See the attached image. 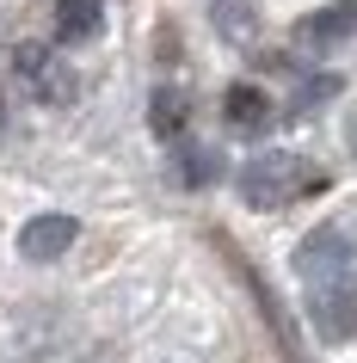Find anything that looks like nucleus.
I'll return each instance as SVG.
<instances>
[{"label": "nucleus", "mask_w": 357, "mask_h": 363, "mask_svg": "<svg viewBox=\"0 0 357 363\" xmlns=\"http://www.w3.org/2000/svg\"><path fill=\"white\" fill-rule=\"evenodd\" d=\"M209 19H216V31H222L228 43H241V50L259 38V13H253V0H216Z\"/></svg>", "instance_id": "nucleus-8"}, {"label": "nucleus", "mask_w": 357, "mask_h": 363, "mask_svg": "<svg viewBox=\"0 0 357 363\" xmlns=\"http://www.w3.org/2000/svg\"><path fill=\"white\" fill-rule=\"evenodd\" d=\"M320 185H326V167H314V160H302V154H290V148L259 154V160H246V172H241V197L253 210L302 203V197H314Z\"/></svg>", "instance_id": "nucleus-2"}, {"label": "nucleus", "mask_w": 357, "mask_h": 363, "mask_svg": "<svg viewBox=\"0 0 357 363\" xmlns=\"http://www.w3.org/2000/svg\"><path fill=\"white\" fill-rule=\"evenodd\" d=\"M13 68H19V80L43 99V105H68V99H75V74H68L56 62V50H43V43H19Z\"/></svg>", "instance_id": "nucleus-3"}, {"label": "nucleus", "mask_w": 357, "mask_h": 363, "mask_svg": "<svg viewBox=\"0 0 357 363\" xmlns=\"http://www.w3.org/2000/svg\"><path fill=\"white\" fill-rule=\"evenodd\" d=\"M80 240V222L75 216H62V210H50V216H31L19 228V252L25 259H38V265H50V259H62V252Z\"/></svg>", "instance_id": "nucleus-4"}, {"label": "nucleus", "mask_w": 357, "mask_h": 363, "mask_svg": "<svg viewBox=\"0 0 357 363\" xmlns=\"http://www.w3.org/2000/svg\"><path fill=\"white\" fill-rule=\"evenodd\" d=\"M99 25H105V6L99 0H56V38L62 43L99 38Z\"/></svg>", "instance_id": "nucleus-7"}, {"label": "nucleus", "mask_w": 357, "mask_h": 363, "mask_svg": "<svg viewBox=\"0 0 357 363\" xmlns=\"http://www.w3.org/2000/svg\"><path fill=\"white\" fill-rule=\"evenodd\" d=\"M296 277L308 320L326 345L357 339V240L345 228H314L296 247Z\"/></svg>", "instance_id": "nucleus-1"}, {"label": "nucleus", "mask_w": 357, "mask_h": 363, "mask_svg": "<svg viewBox=\"0 0 357 363\" xmlns=\"http://www.w3.org/2000/svg\"><path fill=\"white\" fill-rule=\"evenodd\" d=\"M148 123H154V135H160V142H179V130H185V99H179V93H154Z\"/></svg>", "instance_id": "nucleus-9"}, {"label": "nucleus", "mask_w": 357, "mask_h": 363, "mask_svg": "<svg viewBox=\"0 0 357 363\" xmlns=\"http://www.w3.org/2000/svg\"><path fill=\"white\" fill-rule=\"evenodd\" d=\"M222 123H228V130H241V135H265L271 123H278V99L241 80V86H228V93H222Z\"/></svg>", "instance_id": "nucleus-5"}, {"label": "nucleus", "mask_w": 357, "mask_h": 363, "mask_svg": "<svg viewBox=\"0 0 357 363\" xmlns=\"http://www.w3.org/2000/svg\"><path fill=\"white\" fill-rule=\"evenodd\" d=\"M302 43H314V50H333V43L357 38V0H333V6H320V13H308V19L296 25Z\"/></svg>", "instance_id": "nucleus-6"}]
</instances>
